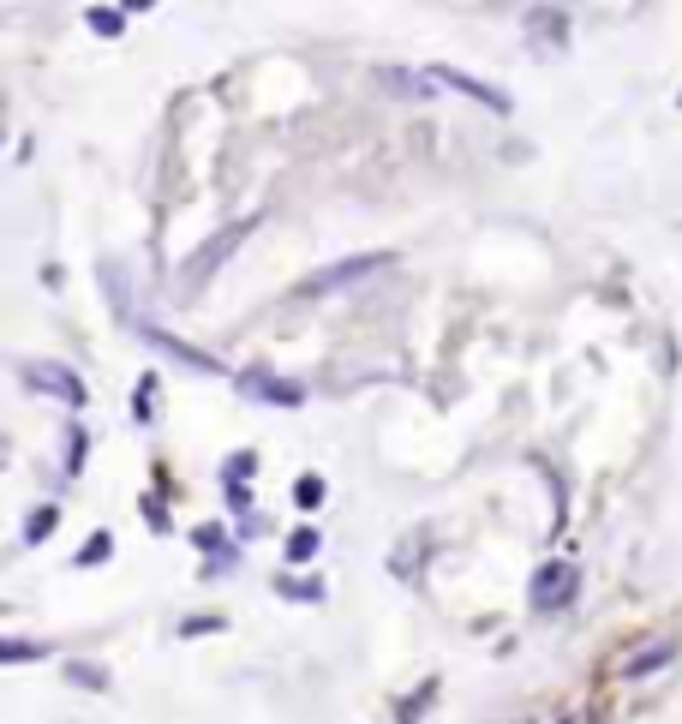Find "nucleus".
<instances>
[{
  "instance_id": "nucleus-4",
  "label": "nucleus",
  "mask_w": 682,
  "mask_h": 724,
  "mask_svg": "<svg viewBox=\"0 0 682 724\" xmlns=\"http://www.w3.org/2000/svg\"><path fill=\"white\" fill-rule=\"evenodd\" d=\"M24 377H31V384H43V389H55L60 401H72V408L84 401V384L67 372V365H24Z\"/></svg>"
},
{
  "instance_id": "nucleus-9",
  "label": "nucleus",
  "mask_w": 682,
  "mask_h": 724,
  "mask_svg": "<svg viewBox=\"0 0 682 724\" xmlns=\"http://www.w3.org/2000/svg\"><path fill=\"white\" fill-rule=\"evenodd\" d=\"M43 533H55V510H36V515H31V527H24V539L36 545Z\"/></svg>"
},
{
  "instance_id": "nucleus-11",
  "label": "nucleus",
  "mask_w": 682,
  "mask_h": 724,
  "mask_svg": "<svg viewBox=\"0 0 682 724\" xmlns=\"http://www.w3.org/2000/svg\"><path fill=\"white\" fill-rule=\"evenodd\" d=\"M299 503H306V510H318V503H324V479H299Z\"/></svg>"
},
{
  "instance_id": "nucleus-8",
  "label": "nucleus",
  "mask_w": 682,
  "mask_h": 724,
  "mask_svg": "<svg viewBox=\"0 0 682 724\" xmlns=\"http://www.w3.org/2000/svg\"><path fill=\"white\" fill-rule=\"evenodd\" d=\"M114 551V539L108 533H91V539H84V551H79V569H91V563H103V557Z\"/></svg>"
},
{
  "instance_id": "nucleus-12",
  "label": "nucleus",
  "mask_w": 682,
  "mask_h": 724,
  "mask_svg": "<svg viewBox=\"0 0 682 724\" xmlns=\"http://www.w3.org/2000/svg\"><path fill=\"white\" fill-rule=\"evenodd\" d=\"M311 551H318V533H294V557H299V563H306Z\"/></svg>"
},
{
  "instance_id": "nucleus-2",
  "label": "nucleus",
  "mask_w": 682,
  "mask_h": 724,
  "mask_svg": "<svg viewBox=\"0 0 682 724\" xmlns=\"http://www.w3.org/2000/svg\"><path fill=\"white\" fill-rule=\"evenodd\" d=\"M437 84H449V91H461V96H473V103H485V108H497V114H509V96L497 91V84H479L473 72H455V67H437L432 72Z\"/></svg>"
},
{
  "instance_id": "nucleus-1",
  "label": "nucleus",
  "mask_w": 682,
  "mask_h": 724,
  "mask_svg": "<svg viewBox=\"0 0 682 724\" xmlns=\"http://www.w3.org/2000/svg\"><path fill=\"white\" fill-rule=\"evenodd\" d=\"M384 264H389V252H365V258H348V264H336V270L311 276L306 294H324V288H348V282H360V276H377Z\"/></svg>"
},
{
  "instance_id": "nucleus-13",
  "label": "nucleus",
  "mask_w": 682,
  "mask_h": 724,
  "mask_svg": "<svg viewBox=\"0 0 682 724\" xmlns=\"http://www.w3.org/2000/svg\"><path fill=\"white\" fill-rule=\"evenodd\" d=\"M43 646H31V641H7V658H36Z\"/></svg>"
},
{
  "instance_id": "nucleus-5",
  "label": "nucleus",
  "mask_w": 682,
  "mask_h": 724,
  "mask_svg": "<svg viewBox=\"0 0 682 724\" xmlns=\"http://www.w3.org/2000/svg\"><path fill=\"white\" fill-rule=\"evenodd\" d=\"M575 593V569H563V563H551L545 575H539V587H533V605L539 611H557V605Z\"/></svg>"
},
{
  "instance_id": "nucleus-7",
  "label": "nucleus",
  "mask_w": 682,
  "mask_h": 724,
  "mask_svg": "<svg viewBox=\"0 0 682 724\" xmlns=\"http://www.w3.org/2000/svg\"><path fill=\"white\" fill-rule=\"evenodd\" d=\"M246 389H251V396H263V401H275V408H294V401H299V384H270L263 372H251Z\"/></svg>"
},
{
  "instance_id": "nucleus-6",
  "label": "nucleus",
  "mask_w": 682,
  "mask_h": 724,
  "mask_svg": "<svg viewBox=\"0 0 682 724\" xmlns=\"http://www.w3.org/2000/svg\"><path fill=\"white\" fill-rule=\"evenodd\" d=\"M239 240H246V222H239V227H227L222 240H210V246H204V258H198V264H186V282L198 288V282H204V276H210V270H216V264L227 258V252L239 246Z\"/></svg>"
},
{
  "instance_id": "nucleus-10",
  "label": "nucleus",
  "mask_w": 682,
  "mask_h": 724,
  "mask_svg": "<svg viewBox=\"0 0 682 724\" xmlns=\"http://www.w3.org/2000/svg\"><path fill=\"white\" fill-rule=\"evenodd\" d=\"M91 31L96 36H120V12H91Z\"/></svg>"
},
{
  "instance_id": "nucleus-14",
  "label": "nucleus",
  "mask_w": 682,
  "mask_h": 724,
  "mask_svg": "<svg viewBox=\"0 0 682 724\" xmlns=\"http://www.w3.org/2000/svg\"><path fill=\"white\" fill-rule=\"evenodd\" d=\"M120 7H126V12H144V7H150V0H120Z\"/></svg>"
},
{
  "instance_id": "nucleus-3",
  "label": "nucleus",
  "mask_w": 682,
  "mask_h": 724,
  "mask_svg": "<svg viewBox=\"0 0 682 724\" xmlns=\"http://www.w3.org/2000/svg\"><path fill=\"white\" fill-rule=\"evenodd\" d=\"M144 341H156L162 353H174L180 365H192V372H204V377H222V365L210 360V353H198V348H186V341H174L168 329H156V324H144Z\"/></svg>"
}]
</instances>
